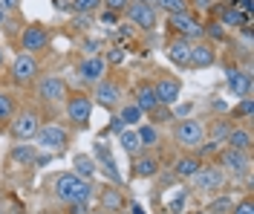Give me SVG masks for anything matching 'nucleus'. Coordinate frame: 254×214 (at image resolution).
Masks as SVG:
<instances>
[{"mask_svg": "<svg viewBox=\"0 0 254 214\" xmlns=\"http://www.w3.org/2000/svg\"><path fill=\"white\" fill-rule=\"evenodd\" d=\"M3 20H6V12H3V9H0V23H3Z\"/></svg>", "mask_w": 254, "mask_h": 214, "instance_id": "51", "label": "nucleus"}, {"mask_svg": "<svg viewBox=\"0 0 254 214\" xmlns=\"http://www.w3.org/2000/svg\"><path fill=\"white\" fill-rule=\"evenodd\" d=\"M240 6H243V9H246V15H249V12H252V6H254V3H252V0H240Z\"/></svg>", "mask_w": 254, "mask_h": 214, "instance_id": "50", "label": "nucleus"}, {"mask_svg": "<svg viewBox=\"0 0 254 214\" xmlns=\"http://www.w3.org/2000/svg\"><path fill=\"white\" fill-rule=\"evenodd\" d=\"M78 75H81V81H87V84L104 81V75H107V61H104V55H87L78 64Z\"/></svg>", "mask_w": 254, "mask_h": 214, "instance_id": "8", "label": "nucleus"}, {"mask_svg": "<svg viewBox=\"0 0 254 214\" xmlns=\"http://www.w3.org/2000/svg\"><path fill=\"white\" fill-rule=\"evenodd\" d=\"M104 61H107V64H122V61H125V50H122V47H113V50L104 55Z\"/></svg>", "mask_w": 254, "mask_h": 214, "instance_id": "37", "label": "nucleus"}, {"mask_svg": "<svg viewBox=\"0 0 254 214\" xmlns=\"http://www.w3.org/2000/svg\"><path fill=\"white\" fill-rule=\"evenodd\" d=\"M185 200H188V191H179L174 200H171V214H182V209H185Z\"/></svg>", "mask_w": 254, "mask_h": 214, "instance_id": "36", "label": "nucleus"}, {"mask_svg": "<svg viewBox=\"0 0 254 214\" xmlns=\"http://www.w3.org/2000/svg\"><path fill=\"white\" fill-rule=\"evenodd\" d=\"M171 29H176L179 38H185V41H196V38H202V26H199L188 12H182V15H171Z\"/></svg>", "mask_w": 254, "mask_h": 214, "instance_id": "13", "label": "nucleus"}, {"mask_svg": "<svg viewBox=\"0 0 254 214\" xmlns=\"http://www.w3.org/2000/svg\"><path fill=\"white\" fill-rule=\"evenodd\" d=\"M125 128H127V125L119 119V116H113V119H110V133H122Z\"/></svg>", "mask_w": 254, "mask_h": 214, "instance_id": "43", "label": "nucleus"}, {"mask_svg": "<svg viewBox=\"0 0 254 214\" xmlns=\"http://www.w3.org/2000/svg\"><path fill=\"white\" fill-rule=\"evenodd\" d=\"M69 214H90L87 212V203H72L69 206Z\"/></svg>", "mask_w": 254, "mask_h": 214, "instance_id": "46", "label": "nucleus"}, {"mask_svg": "<svg viewBox=\"0 0 254 214\" xmlns=\"http://www.w3.org/2000/svg\"><path fill=\"white\" fill-rule=\"evenodd\" d=\"M101 3L107 6V12H125L130 6V0H101Z\"/></svg>", "mask_w": 254, "mask_h": 214, "instance_id": "38", "label": "nucleus"}, {"mask_svg": "<svg viewBox=\"0 0 254 214\" xmlns=\"http://www.w3.org/2000/svg\"><path fill=\"white\" fill-rule=\"evenodd\" d=\"M199 168H202V165H199V159H196V156H182V159L176 162L174 174L179 177V180H190V177H193Z\"/></svg>", "mask_w": 254, "mask_h": 214, "instance_id": "23", "label": "nucleus"}, {"mask_svg": "<svg viewBox=\"0 0 254 214\" xmlns=\"http://www.w3.org/2000/svg\"><path fill=\"white\" fill-rule=\"evenodd\" d=\"M98 6H101V0H72V12H78V15L95 12Z\"/></svg>", "mask_w": 254, "mask_h": 214, "instance_id": "32", "label": "nucleus"}, {"mask_svg": "<svg viewBox=\"0 0 254 214\" xmlns=\"http://www.w3.org/2000/svg\"><path fill=\"white\" fill-rule=\"evenodd\" d=\"M66 116L75 125H87L90 116H93V99L90 96H72V99H66Z\"/></svg>", "mask_w": 254, "mask_h": 214, "instance_id": "11", "label": "nucleus"}, {"mask_svg": "<svg viewBox=\"0 0 254 214\" xmlns=\"http://www.w3.org/2000/svg\"><path fill=\"white\" fill-rule=\"evenodd\" d=\"M119 101H122V87H119V84H113V81L95 84V104H98V107L113 110V107H119Z\"/></svg>", "mask_w": 254, "mask_h": 214, "instance_id": "12", "label": "nucleus"}, {"mask_svg": "<svg viewBox=\"0 0 254 214\" xmlns=\"http://www.w3.org/2000/svg\"><path fill=\"white\" fill-rule=\"evenodd\" d=\"M142 3H150V6H153V3H156V0H142Z\"/></svg>", "mask_w": 254, "mask_h": 214, "instance_id": "53", "label": "nucleus"}, {"mask_svg": "<svg viewBox=\"0 0 254 214\" xmlns=\"http://www.w3.org/2000/svg\"><path fill=\"white\" fill-rule=\"evenodd\" d=\"M228 133H231V125H225V122H217L214 125V133H211V142H225L228 139Z\"/></svg>", "mask_w": 254, "mask_h": 214, "instance_id": "34", "label": "nucleus"}, {"mask_svg": "<svg viewBox=\"0 0 254 214\" xmlns=\"http://www.w3.org/2000/svg\"><path fill=\"white\" fill-rule=\"evenodd\" d=\"M225 84H228V90H231L234 96H249V93H252V72H249V70L243 72V70H234V67H231V70L225 72Z\"/></svg>", "mask_w": 254, "mask_h": 214, "instance_id": "15", "label": "nucleus"}, {"mask_svg": "<svg viewBox=\"0 0 254 214\" xmlns=\"http://www.w3.org/2000/svg\"><path fill=\"white\" fill-rule=\"evenodd\" d=\"M35 90H38V99L47 101V104H55V101L66 99V84H64L58 75H44Z\"/></svg>", "mask_w": 254, "mask_h": 214, "instance_id": "7", "label": "nucleus"}, {"mask_svg": "<svg viewBox=\"0 0 254 214\" xmlns=\"http://www.w3.org/2000/svg\"><path fill=\"white\" fill-rule=\"evenodd\" d=\"M225 145H228V148H234V150L249 153V150H252V133L246 131V128H231L228 139H225Z\"/></svg>", "mask_w": 254, "mask_h": 214, "instance_id": "22", "label": "nucleus"}, {"mask_svg": "<svg viewBox=\"0 0 254 214\" xmlns=\"http://www.w3.org/2000/svg\"><path fill=\"white\" fill-rule=\"evenodd\" d=\"M15 116V99L9 93H0V122H9Z\"/></svg>", "mask_w": 254, "mask_h": 214, "instance_id": "30", "label": "nucleus"}, {"mask_svg": "<svg viewBox=\"0 0 254 214\" xmlns=\"http://www.w3.org/2000/svg\"><path fill=\"white\" fill-rule=\"evenodd\" d=\"M231 214H254V206H252V200H243V203H237V206L231 209Z\"/></svg>", "mask_w": 254, "mask_h": 214, "instance_id": "39", "label": "nucleus"}, {"mask_svg": "<svg viewBox=\"0 0 254 214\" xmlns=\"http://www.w3.org/2000/svg\"><path fill=\"white\" fill-rule=\"evenodd\" d=\"M0 67H3V47H0Z\"/></svg>", "mask_w": 254, "mask_h": 214, "instance_id": "52", "label": "nucleus"}, {"mask_svg": "<svg viewBox=\"0 0 254 214\" xmlns=\"http://www.w3.org/2000/svg\"><path fill=\"white\" fill-rule=\"evenodd\" d=\"M98 168H104V174H107L113 182H122V177H119V168H116V162H113V156H110V159H104V162H98Z\"/></svg>", "mask_w": 254, "mask_h": 214, "instance_id": "35", "label": "nucleus"}, {"mask_svg": "<svg viewBox=\"0 0 254 214\" xmlns=\"http://www.w3.org/2000/svg\"><path fill=\"white\" fill-rule=\"evenodd\" d=\"M101 203H104V209H107V212H119L125 200H122V191H119V188H104Z\"/></svg>", "mask_w": 254, "mask_h": 214, "instance_id": "28", "label": "nucleus"}, {"mask_svg": "<svg viewBox=\"0 0 254 214\" xmlns=\"http://www.w3.org/2000/svg\"><path fill=\"white\" fill-rule=\"evenodd\" d=\"M20 44H23V52H38L44 50L49 44V32L44 29V26H26L23 29V35H20Z\"/></svg>", "mask_w": 254, "mask_h": 214, "instance_id": "14", "label": "nucleus"}, {"mask_svg": "<svg viewBox=\"0 0 254 214\" xmlns=\"http://www.w3.org/2000/svg\"><path fill=\"white\" fill-rule=\"evenodd\" d=\"M119 145H122V150H125V153H130V156L142 148V145H139V136H136V131H127V128L119 133Z\"/></svg>", "mask_w": 254, "mask_h": 214, "instance_id": "26", "label": "nucleus"}, {"mask_svg": "<svg viewBox=\"0 0 254 214\" xmlns=\"http://www.w3.org/2000/svg\"><path fill=\"white\" fill-rule=\"evenodd\" d=\"M136 136H139V145H142V148H153V145H159V131L153 128V125H142V128L136 131Z\"/></svg>", "mask_w": 254, "mask_h": 214, "instance_id": "27", "label": "nucleus"}, {"mask_svg": "<svg viewBox=\"0 0 254 214\" xmlns=\"http://www.w3.org/2000/svg\"><path fill=\"white\" fill-rule=\"evenodd\" d=\"M35 75H38V61L32 58L29 52H20L15 58V64H12V78H15V84H29Z\"/></svg>", "mask_w": 254, "mask_h": 214, "instance_id": "10", "label": "nucleus"}, {"mask_svg": "<svg viewBox=\"0 0 254 214\" xmlns=\"http://www.w3.org/2000/svg\"><path fill=\"white\" fill-rule=\"evenodd\" d=\"M214 61H217V55H214V50H211V47H205V44L190 47L188 67H193V70H205V67H214Z\"/></svg>", "mask_w": 254, "mask_h": 214, "instance_id": "19", "label": "nucleus"}, {"mask_svg": "<svg viewBox=\"0 0 254 214\" xmlns=\"http://www.w3.org/2000/svg\"><path fill=\"white\" fill-rule=\"evenodd\" d=\"M153 93H156L159 104H174L179 99V93H182V84L176 78H162V81L153 84Z\"/></svg>", "mask_w": 254, "mask_h": 214, "instance_id": "16", "label": "nucleus"}, {"mask_svg": "<svg viewBox=\"0 0 254 214\" xmlns=\"http://www.w3.org/2000/svg\"><path fill=\"white\" fill-rule=\"evenodd\" d=\"M202 32L214 35L217 41H222V38H225V32H222V23H208V26H205V29H202Z\"/></svg>", "mask_w": 254, "mask_h": 214, "instance_id": "40", "label": "nucleus"}, {"mask_svg": "<svg viewBox=\"0 0 254 214\" xmlns=\"http://www.w3.org/2000/svg\"><path fill=\"white\" fill-rule=\"evenodd\" d=\"M220 165L225 171H231L234 177H243V174H249V153H243V150H234V148H225L220 150Z\"/></svg>", "mask_w": 254, "mask_h": 214, "instance_id": "9", "label": "nucleus"}, {"mask_svg": "<svg viewBox=\"0 0 254 214\" xmlns=\"http://www.w3.org/2000/svg\"><path fill=\"white\" fill-rule=\"evenodd\" d=\"M199 150H202L205 156H214V153H220V142H208V145H199Z\"/></svg>", "mask_w": 254, "mask_h": 214, "instance_id": "42", "label": "nucleus"}, {"mask_svg": "<svg viewBox=\"0 0 254 214\" xmlns=\"http://www.w3.org/2000/svg\"><path fill=\"white\" fill-rule=\"evenodd\" d=\"M136 107L142 110V113H153L159 107V99L156 93H153V84H142L139 90H136Z\"/></svg>", "mask_w": 254, "mask_h": 214, "instance_id": "20", "label": "nucleus"}, {"mask_svg": "<svg viewBox=\"0 0 254 214\" xmlns=\"http://www.w3.org/2000/svg\"><path fill=\"white\" fill-rule=\"evenodd\" d=\"M231 209H234L231 197H220V200H214V203H211V209H208V212H211V214H228Z\"/></svg>", "mask_w": 254, "mask_h": 214, "instance_id": "33", "label": "nucleus"}, {"mask_svg": "<svg viewBox=\"0 0 254 214\" xmlns=\"http://www.w3.org/2000/svg\"><path fill=\"white\" fill-rule=\"evenodd\" d=\"M95 171H98V165H95L93 156H87V153H75V156H72V174H78L81 180L93 182Z\"/></svg>", "mask_w": 254, "mask_h": 214, "instance_id": "18", "label": "nucleus"}, {"mask_svg": "<svg viewBox=\"0 0 254 214\" xmlns=\"http://www.w3.org/2000/svg\"><path fill=\"white\" fill-rule=\"evenodd\" d=\"M127 20L139 29H156V9L150 3H142V0H130V6L125 9Z\"/></svg>", "mask_w": 254, "mask_h": 214, "instance_id": "3", "label": "nucleus"}, {"mask_svg": "<svg viewBox=\"0 0 254 214\" xmlns=\"http://www.w3.org/2000/svg\"><path fill=\"white\" fill-rule=\"evenodd\" d=\"M237 113L252 116V113H254V101H252V99H243V101H240V107H237Z\"/></svg>", "mask_w": 254, "mask_h": 214, "instance_id": "41", "label": "nucleus"}, {"mask_svg": "<svg viewBox=\"0 0 254 214\" xmlns=\"http://www.w3.org/2000/svg\"><path fill=\"white\" fill-rule=\"evenodd\" d=\"M214 3H220V0H193V6H196V9H202V12H205V9H211Z\"/></svg>", "mask_w": 254, "mask_h": 214, "instance_id": "47", "label": "nucleus"}, {"mask_svg": "<svg viewBox=\"0 0 254 214\" xmlns=\"http://www.w3.org/2000/svg\"><path fill=\"white\" fill-rule=\"evenodd\" d=\"M156 174H159L156 156H142V159L133 162V177H136V180H150V177H156Z\"/></svg>", "mask_w": 254, "mask_h": 214, "instance_id": "21", "label": "nucleus"}, {"mask_svg": "<svg viewBox=\"0 0 254 214\" xmlns=\"http://www.w3.org/2000/svg\"><path fill=\"white\" fill-rule=\"evenodd\" d=\"M174 139H176V145H182V148H199L202 139H205V128H202V122H196V119L176 122Z\"/></svg>", "mask_w": 254, "mask_h": 214, "instance_id": "2", "label": "nucleus"}, {"mask_svg": "<svg viewBox=\"0 0 254 214\" xmlns=\"http://www.w3.org/2000/svg\"><path fill=\"white\" fill-rule=\"evenodd\" d=\"M249 20H252V17L243 15L234 6H231V9H222V26H249Z\"/></svg>", "mask_w": 254, "mask_h": 214, "instance_id": "24", "label": "nucleus"}, {"mask_svg": "<svg viewBox=\"0 0 254 214\" xmlns=\"http://www.w3.org/2000/svg\"><path fill=\"white\" fill-rule=\"evenodd\" d=\"M101 20H104V23H116V12H104Z\"/></svg>", "mask_w": 254, "mask_h": 214, "instance_id": "48", "label": "nucleus"}, {"mask_svg": "<svg viewBox=\"0 0 254 214\" xmlns=\"http://www.w3.org/2000/svg\"><path fill=\"white\" fill-rule=\"evenodd\" d=\"M55 197L66 203V206H72V203H90L93 197V182L81 180L78 174H58L55 177Z\"/></svg>", "mask_w": 254, "mask_h": 214, "instance_id": "1", "label": "nucleus"}, {"mask_svg": "<svg viewBox=\"0 0 254 214\" xmlns=\"http://www.w3.org/2000/svg\"><path fill=\"white\" fill-rule=\"evenodd\" d=\"M84 50L90 52V55H101V44H98V41H87V44H84Z\"/></svg>", "mask_w": 254, "mask_h": 214, "instance_id": "45", "label": "nucleus"}, {"mask_svg": "<svg viewBox=\"0 0 254 214\" xmlns=\"http://www.w3.org/2000/svg\"><path fill=\"white\" fill-rule=\"evenodd\" d=\"M153 6H162L168 15H182V12H188V0H156Z\"/></svg>", "mask_w": 254, "mask_h": 214, "instance_id": "29", "label": "nucleus"}, {"mask_svg": "<svg viewBox=\"0 0 254 214\" xmlns=\"http://www.w3.org/2000/svg\"><path fill=\"white\" fill-rule=\"evenodd\" d=\"M17 6H20V0H0V9L3 12H15Z\"/></svg>", "mask_w": 254, "mask_h": 214, "instance_id": "44", "label": "nucleus"}, {"mask_svg": "<svg viewBox=\"0 0 254 214\" xmlns=\"http://www.w3.org/2000/svg\"><path fill=\"white\" fill-rule=\"evenodd\" d=\"M41 128V122H38V116L29 113V110H23V113L12 116V125H9V133L15 136L17 142H29L35 139V133Z\"/></svg>", "mask_w": 254, "mask_h": 214, "instance_id": "5", "label": "nucleus"}, {"mask_svg": "<svg viewBox=\"0 0 254 214\" xmlns=\"http://www.w3.org/2000/svg\"><path fill=\"white\" fill-rule=\"evenodd\" d=\"M35 139H38L41 148H47V150H64L66 142H69V133L64 128H58V125H44V128H38Z\"/></svg>", "mask_w": 254, "mask_h": 214, "instance_id": "6", "label": "nucleus"}, {"mask_svg": "<svg viewBox=\"0 0 254 214\" xmlns=\"http://www.w3.org/2000/svg\"><path fill=\"white\" fill-rule=\"evenodd\" d=\"M190 41H185V38H176V41H171L168 44V58H171V64L176 67H188L190 61Z\"/></svg>", "mask_w": 254, "mask_h": 214, "instance_id": "17", "label": "nucleus"}, {"mask_svg": "<svg viewBox=\"0 0 254 214\" xmlns=\"http://www.w3.org/2000/svg\"><path fill=\"white\" fill-rule=\"evenodd\" d=\"M125 125H136V122H142V110L136 107V104H127L125 110H122V116H119Z\"/></svg>", "mask_w": 254, "mask_h": 214, "instance_id": "31", "label": "nucleus"}, {"mask_svg": "<svg viewBox=\"0 0 254 214\" xmlns=\"http://www.w3.org/2000/svg\"><path fill=\"white\" fill-rule=\"evenodd\" d=\"M130 214H147V212H144L139 203H133V206H130Z\"/></svg>", "mask_w": 254, "mask_h": 214, "instance_id": "49", "label": "nucleus"}, {"mask_svg": "<svg viewBox=\"0 0 254 214\" xmlns=\"http://www.w3.org/2000/svg\"><path fill=\"white\" fill-rule=\"evenodd\" d=\"M193 188L196 191H202V194H211V191H220L222 185H225V174H222V168H214V165H208V168H199L193 177Z\"/></svg>", "mask_w": 254, "mask_h": 214, "instance_id": "4", "label": "nucleus"}, {"mask_svg": "<svg viewBox=\"0 0 254 214\" xmlns=\"http://www.w3.org/2000/svg\"><path fill=\"white\" fill-rule=\"evenodd\" d=\"M12 159L20 165H32L38 159V153H35V145H15L12 148Z\"/></svg>", "mask_w": 254, "mask_h": 214, "instance_id": "25", "label": "nucleus"}]
</instances>
